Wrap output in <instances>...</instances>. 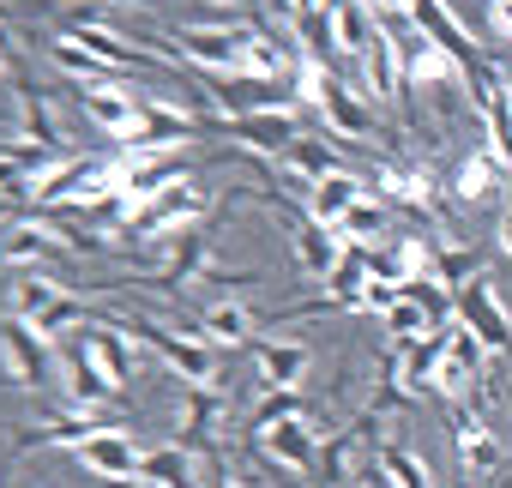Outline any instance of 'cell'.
Returning <instances> with one entry per match:
<instances>
[{"label":"cell","mask_w":512,"mask_h":488,"mask_svg":"<svg viewBox=\"0 0 512 488\" xmlns=\"http://www.w3.org/2000/svg\"><path fill=\"white\" fill-rule=\"evenodd\" d=\"M482 356H488V344H482L470 326H458V332H452V350H446V368H440V380H434V392L458 398L464 386H476V380H482Z\"/></svg>","instance_id":"d6986e66"},{"label":"cell","mask_w":512,"mask_h":488,"mask_svg":"<svg viewBox=\"0 0 512 488\" xmlns=\"http://www.w3.org/2000/svg\"><path fill=\"white\" fill-rule=\"evenodd\" d=\"M61 296H67V290H61L49 272H25V278L13 284V302H7V314H13V320H37V314H49Z\"/></svg>","instance_id":"cb8c5ba5"},{"label":"cell","mask_w":512,"mask_h":488,"mask_svg":"<svg viewBox=\"0 0 512 488\" xmlns=\"http://www.w3.org/2000/svg\"><path fill=\"white\" fill-rule=\"evenodd\" d=\"M133 7H145V0H133Z\"/></svg>","instance_id":"836d02e7"},{"label":"cell","mask_w":512,"mask_h":488,"mask_svg":"<svg viewBox=\"0 0 512 488\" xmlns=\"http://www.w3.org/2000/svg\"><path fill=\"white\" fill-rule=\"evenodd\" d=\"M452 446H458L464 476H488V470H500V458H506L500 434H494L482 416H464V410H452Z\"/></svg>","instance_id":"5bb4252c"},{"label":"cell","mask_w":512,"mask_h":488,"mask_svg":"<svg viewBox=\"0 0 512 488\" xmlns=\"http://www.w3.org/2000/svg\"><path fill=\"white\" fill-rule=\"evenodd\" d=\"M368 278L410 284V266H404V248H398V241H386V248H368Z\"/></svg>","instance_id":"4316f807"},{"label":"cell","mask_w":512,"mask_h":488,"mask_svg":"<svg viewBox=\"0 0 512 488\" xmlns=\"http://www.w3.org/2000/svg\"><path fill=\"white\" fill-rule=\"evenodd\" d=\"M380 229H386V199H380V193H362V199L338 217V235L350 241V248H374Z\"/></svg>","instance_id":"d4e9b609"},{"label":"cell","mask_w":512,"mask_h":488,"mask_svg":"<svg viewBox=\"0 0 512 488\" xmlns=\"http://www.w3.org/2000/svg\"><path fill=\"white\" fill-rule=\"evenodd\" d=\"M0 79H13V55L7 49H0Z\"/></svg>","instance_id":"4dcf8cb0"},{"label":"cell","mask_w":512,"mask_h":488,"mask_svg":"<svg viewBox=\"0 0 512 488\" xmlns=\"http://www.w3.org/2000/svg\"><path fill=\"white\" fill-rule=\"evenodd\" d=\"M0 205H13V187H7V181H0Z\"/></svg>","instance_id":"1f68e13d"},{"label":"cell","mask_w":512,"mask_h":488,"mask_svg":"<svg viewBox=\"0 0 512 488\" xmlns=\"http://www.w3.org/2000/svg\"><path fill=\"white\" fill-rule=\"evenodd\" d=\"M494 248L512 260V205H506V211H500V223H494Z\"/></svg>","instance_id":"f546056e"},{"label":"cell","mask_w":512,"mask_h":488,"mask_svg":"<svg viewBox=\"0 0 512 488\" xmlns=\"http://www.w3.org/2000/svg\"><path fill=\"white\" fill-rule=\"evenodd\" d=\"M374 470H380V482H386V488H434L428 458H422L416 446H404V440H386V446L374 452Z\"/></svg>","instance_id":"7402d4cb"},{"label":"cell","mask_w":512,"mask_h":488,"mask_svg":"<svg viewBox=\"0 0 512 488\" xmlns=\"http://www.w3.org/2000/svg\"><path fill=\"white\" fill-rule=\"evenodd\" d=\"M55 398L61 404H109L115 398V380L97 368V356L73 338V344H55Z\"/></svg>","instance_id":"52a82bcc"},{"label":"cell","mask_w":512,"mask_h":488,"mask_svg":"<svg viewBox=\"0 0 512 488\" xmlns=\"http://www.w3.org/2000/svg\"><path fill=\"white\" fill-rule=\"evenodd\" d=\"M344 254H350V241H344L338 229H326V223H314V217H296V266H302V272L332 278Z\"/></svg>","instance_id":"9a60e30c"},{"label":"cell","mask_w":512,"mask_h":488,"mask_svg":"<svg viewBox=\"0 0 512 488\" xmlns=\"http://www.w3.org/2000/svg\"><path fill=\"white\" fill-rule=\"evenodd\" d=\"M199 326H205V338H211L217 350L253 344V308H247V302H235V296H217V302H205Z\"/></svg>","instance_id":"44dd1931"},{"label":"cell","mask_w":512,"mask_h":488,"mask_svg":"<svg viewBox=\"0 0 512 488\" xmlns=\"http://www.w3.org/2000/svg\"><path fill=\"white\" fill-rule=\"evenodd\" d=\"M217 133L235 139L241 151H284L302 133V121H296V109H247V115H223Z\"/></svg>","instance_id":"9c48e42d"},{"label":"cell","mask_w":512,"mask_h":488,"mask_svg":"<svg viewBox=\"0 0 512 488\" xmlns=\"http://www.w3.org/2000/svg\"><path fill=\"white\" fill-rule=\"evenodd\" d=\"M79 344L97 356V368L115 380V386H133V368H139V356H133V344H127V332L109 320V326H85L79 332Z\"/></svg>","instance_id":"ac0fdd59"},{"label":"cell","mask_w":512,"mask_h":488,"mask_svg":"<svg viewBox=\"0 0 512 488\" xmlns=\"http://www.w3.org/2000/svg\"><path fill=\"white\" fill-rule=\"evenodd\" d=\"M458 488H470V476H464V482H458Z\"/></svg>","instance_id":"d6a6232c"},{"label":"cell","mask_w":512,"mask_h":488,"mask_svg":"<svg viewBox=\"0 0 512 488\" xmlns=\"http://www.w3.org/2000/svg\"><path fill=\"white\" fill-rule=\"evenodd\" d=\"M49 61H55L73 85H109V79H121V73H115V67H103L79 37H55V43H49Z\"/></svg>","instance_id":"603a6c76"},{"label":"cell","mask_w":512,"mask_h":488,"mask_svg":"<svg viewBox=\"0 0 512 488\" xmlns=\"http://www.w3.org/2000/svg\"><path fill=\"white\" fill-rule=\"evenodd\" d=\"M494 187H512V157L494 151V145H476V151L452 169V193H458L464 205H482Z\"/></svg>","instance_id":"4fadbf2b"},{"label":"cell","mask_w":512,"mask_h":488,"mask_svg":"<svg viewBox=\"0 0 512 488\" xmlns=\"http://www.w3.org/2000/svg\"><path fill=\"white\" fill-rule=\"evenodd\" d=\"M205 488H247V482H241V476H235L223 458H211V482H205Z\"/></svg>","instance_id":"f1b7e54d"},{"label":"cell","mask_w":512,"mask_h":488,"mask_svg":"<svg viewBox=\"0 0 512 488\" xmlns=\"http://www.w3.org/2000/svg\"><path fill=\"white\" fill-rule=\"evenodd\" d=\"M253 440H260V452H266L272 464H284V470H296V476H314V470H320V440H314L308 416H284V422L260 428Z\"/></svg>","instance_id":"30bf717a"},{"label":"cell","mask_w":512,"mask_h":488,"mask_svg":"<svg viewBox=\"0 0 512 488\" xmlns=\"http://www.w3.org/2000/svg\"><path fill=\"white\" fill-rule=\"evenodd\" d=\"M404 13H410V19H416V31H422V37H428L434 49H446V55H452L458 67H470V73H476V67L488 61V55H482V49H476V43L464 37V25L452 19V7H446V0H410Z\"/></svg>","instance_id":"8fae6325"},{"label":"cell","mask_w":512,"mask_h":488,"mask_svg":"<svg viewBox=\"0 0 512 488\" xmlns=\"http://www.w3.org/2000/svg\"><path fill=\"white\" fill-rule=\"evenodd\" d=\"M79 109L97 133H109L115 145H127L139 133V85L133 79H109V85H79Z\"/></svg>","instance_id":"277c9868"},{"label":"cell","mask_w":512,"mask_h":488,"mask_svg":"<svg viewBox=\"0 0 512 488\" xmlns=\"http://www.w3.org/2000/svg\"><path fill=\"white\" fill-rule=\"evenodd\" d=\"M314 115H320V121H326V133H332V139H344V145L374 139V103H368L356 85L332 79V73H326V85H320V97H314Z\"/></svg>","instance_id":"8992f818"},{"label":"cell","mask_w":512,"mask_h":488,"mask_svg":"<svg viewBox=\"0 0 512 488\" xmlns=\"http://www.w3.org/2000/svg\"><path fill=\"white\" fill-rule=\"evenodd\" d=\"M452 320L470 326V332L488 344V356H500V362L512 368V314H506V302H500V290H494L488 272H476L470 284L452 290Z\"/></svg>","instance_id":"6da1fadb"},{"label":"cell","mask_w":512,"mask_h":488,"mask_svg":"<svg viewBox=\"0 0 512 488\" xmlns=\"http://www.w3.org/2000/svg\"><path fill=\"white\" fill-rule=\"evenodd\" d=\"M247 350H253V362H260V380H266L272 392H296V386L308 380V368H314V350L296 344V338H253Z\"/></svg>","instance_id":"7c38bea8"},{"label":"cell","mask_w":512,"mask_h":488,"mask_svg":"<svg viewBox=\"0 0 512 488\" xmlns=\"http://www.w3.org/2000/svg\"><path fill=\"white\" fill-rule=\"evenodd\" d=\"M205 211H211V193H205V187H193V181H175V187H163L157 199H145L121 235H127V241H163V235H187V229H193Z\"/></svg>","instance_id":"7a4b0ae2"},{"label":"cell","mask_w":512,"mask_h":488,"mask_svg":"<svg viewBox=\"0 0 512 488\" xmlns=\"http://www.w3.org/2000/svg\"><path fill=\"white\" fill-rule=\"evenodd\" d=\"M284 416H308L302 392H266V398H260V410H253V434L272 428V422H284Z\"/></svg>","instance_id":"484cf974"},{"label":"cell","mask_w":512,"mask_h":488,"mask_svg":"<svg viewBox=\"0 0 512 488\" xmlns=\"http://www.w3.org/2000/svg\"><path fill=\"white\" fill-rule=\"evenodd\" d=\"M368 187H362V175H350V169H338V175H326V181H314L308 187V199H302V217H314V223H326V229H338V217L362 199Z\"/></svg>","instance_id":"e0dca14e"},{"label":"cell","mask_w":512,"mask_h":488,"mask_svg":"<svg viewBox=\"0 0 512 488\" xmlns=\"http://www.w3.org/2000/svg\"><path fill=\"white\" fill-rule=\"evenodd\" d=\"M326 13H332V43H338V55L362 61L368 43H374V31H380L374 7H368V0H326Z\"/></svg>","instance_id":"2e32d148"},{"label":"cell","mask_w":512,"mask_h":488,"mask_svg":"<svg viewBox=\"0 0 512 488\" xmlns=\"http://www.w3.org/2000/svg\"><path fill=\"white\" fill-rule=\"evenodd\" d=\"M482 25H488L494 43L512 49V0H482Z\"/></svg>","instance_id":"83f0119b"},{"label":"cell","mask_w":512,"mask_h":488,"mask_svg":"<svg viewBox=\"0 0 512 488\" xmlns=\"http://www.w3.org/2000/svg\"><path fill=\"white\" fill-rule=\"evenodd\" d=\"M145 446L133 440V428H121V422H109V428H91L79 446H73V464L85 470V476H97V482H139L145 476Z\"/></svg>","instance_id":"3957f363"},{"label":"cell","mask_w":512,"mask_h":488,"mask_svg":"<svg viewBox=\"0 0 512 488\" xmlns=\"http://www.w3.org/2000/svg\"><path fill=\"white\" fill-rule=\"evenodd\" d=\"M278 157H284V169H296V175H302V187H314V181H326V175H338V169H344L338 145H332V139H314V133H296Z\"/></svg>","instance_id":"ffe728a7"},{"label":"cell","mask_w":512,"mask_h":488,"mask_svg":"<svg viewBox=\"0 0 512 488\" xmlns=\"http://www.w3.org/2000/svg\"><path fill=\"white\" fill-rule=\"evenodd\" d=\"M374 193L392 199V205H410V211H422V217H440V211H434V199H440L434 169L416 163V157H386V163L374 169Z\"/></svg>","instance_id":"ba28073f"},{"label":"cell","mask_w":512,"mask_h":488,"mask_svg":"<svg viewBox=\"0 0 512 488\" xmlns=\"http://www.w3.org/2000/svg\"><path fill=\"white\" fill-rule=\"evenodd\" d=\"M0 362H7V380L13 386H43V380H55V344H43L37 338V326H25V320H0Z\"/></svg>","instance_id":"5b68a950"}]
</instances>
